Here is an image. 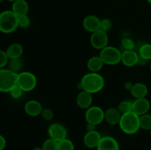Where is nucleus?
I'll use <instances>...</instances> for the list:
<instances>
[{"label":"nucleus","mask_w":151,"mask_h":150,"mask_svg":"<svg viewBox=\"0 0 151 150\" xmlns=\"http://www.w3.org/2000/svg\"><path fill=\"white\" fill-rule=\"evenodd\" d=\"M7 1H11V2H13V1H16V0H7Z\"/></svg>","instance_id":"nucleus-39"},{"label":"nucleus","mask_w":151,"mask_h":150,"mask_svg":"<svg viewBox=\"0 0 151 150\" xmlns=\"http://www.w3.org/2000/svg\"><path fill=\"white\" fill-rule=\"evenodd\" d=\"M43 107L41 103L37 100H29L24 104V111L28 116L35 117L41 114Z\"/></svg>","instance_id":"nucleus-13"},{"label":"nucleus","mask_w":151,"mask_h":150,"mask_svg":"<svg viewBox=\"0 0 151 150\" xmlns=\"http://www.w3.org/2000/svg\"><path fill=\"white\" fill-rule=\"evenodd\" d=\"M50 138L55 140L58 142L66 138L67 136V130L63 124L58 122L51 124L49 126L47 130Z\"/></svg>","instance_id":"nucleus-9"},{"label":"nucleus","mask_w":151,"mask_h":150,"mask_svg":"<svg viewBox=\"0 0 151 150\" xmlns=\"http://www.w3.org/2000/svg\"><path fill=\"white\" fill-rule=\"evenodd\" d=\"M11 10L18 16L27 15L29 11V4L26 0H16L13 2Z\"/></svg>","instance_id":"nucleus-18"},{"label":"nucleus","mask_w":151,"mask_h":150,"mask_svg":"<svg viewBox=\"0 0 151 150\" xmlns=\"http://www.w3.org/2000/svg\"><path fill=\"white\" fill-rule=\"evenodd\" d=\"M147 60H145V59L142 58L139 56V59H138V63H137V65H139V66H143V65H145L146 63H147Z\"/></svg>","instance_id":"nucleus-37"},{"label":"nucleus","mask_w":151,"mask_h":150,"mask_svg":"<svg viewBox=\"0 0 151 150\" xmlns=\"http://www.w3.org/2000/svg\"><path fill=\"white\" fill-rule=\"evenodd\" d=\"M85 119L87 123L97 126L105 119V111L98 106H91L86 111Z\"/></svg>","instance_id":"nucleus-7"},{"label":"nucleus","mask_w":151,"mask_h":150,"mask_svg":"<svg viewBox=\"0 0 151 150\" xmlns=\"http://www.w3.org/2000/svg\"><path fill=\"white\" fill-rule=\"evenodd\" d=\"M102 136L98 131H88L83 137V143L88 148H97L101 140Z\"/></svg>","instance_id":"nucleus-11"},{"label":"nucleus","mask_w":151,"mask_h":150,"mask_svg":"<svg viewBox=\"0 0 151 150\" xmlns=\"http://www.w3.org/2000/svg\"><path fill=\"white\" fill-rule=\"evenodd\" d=\"M9 69L13 71L15 73L19 74L22 72V69H23L24 63L23 60L21 58H16V59H10L8 62Z\"/></svg>","instance_id":"nucleus-22"},{"label":"nucleus","mask_w":151,"mask_h":150,"mask_svg":"<svg viewBox=\"0 0 151 150\" xmlns=\"http://www.w3.org/2000/svg\"><path fill=\"white\" fill-rule=\"evenodd\" d=\"M23 93V90H22L20 87L18 86V85H16V86H14L11 90H10L9 94H10V95L11 96V97H13V99H19L22 96Z\"/></svg>","instance_id":"nucleus-31"},{"label":"nucleus","mask_w":151,"mask_h":150,"mask_svg":"<svg viewBox=\"0 0 151 150\" xmlns=\"http://www.w3.org/2000/svg\"><path fill=\"white\" fill-rule=\"evenodd\" d=\"M6 53L9 60L10 59L21 58L24 53L23 46L19 43H14L10 44L6 50Z\"/></svg>","instance_id":"nucleus-20"},{"label":"nucleus","mask_w":151,"mask_h":150,"mask_svg":"<svg viewBox=\"0 0 151 150\" xmlns=\"http://www.w3.org/2000/svg\"><path fill=\"white\" fill-rule=\"evenodd\" d=\"M133 85H134V84H133L132 82H130V81H127V82L125 83V85H124V87H125V89L128 90V91H131Z\"/></svg>","instance_id":"nucleus-35"},{"label":"nucleus","mask_w":151,"mask_h":150,"mask_svg":"<svg viewBox=\"0 0 151 150\" xmlns=\"http://www.w3.org/2000/svg\"><path fill=\"white\" fill-rule=\"evenodd\" d=\"M97 150H119V146L117 141L113 137H102L97 147Z\"/></svg>","instance_id":"nucleus-16"},{"label":"nucleus","mask_w":151,"mask_h":150,"mask_svg":"<svg viewBox=\"0 0 151 150\" xmlns=\"http://www.w3.org/2000/svg\"><path fill=\"white\" fill-rule=\"evenodd\" d=\"M19 16L12 10H4L0 13V31L9 34L19 27Z\"/></svg>","instance_id":"nucleus-3"},{"label":"nucleus","mask_w":151,"mask_h":150,"mask_svg":"<svg viewBox=\"0 0 151 150\" xmlns=\"http://www.w3.org/2000/svg\"><path fill=\"white\" fill-rule=\"evenodd\" d=\"M95 126L96 125L92 124H90V123H87V125H86L87 131L95 130Z\"/></svg>","instance_id":"nucleus-36"},{"label":"nucleus","mask_w":151,"mask_h":150,"mask_svg":"<svg viewBox=\"0 0 151 150\" xmlns=\"http://www.w3.org/2000/svg\"><path fill=\"white\" fill-rule=\"evenodd\" d=\"M121 116H122V114L119 111L118 108H116V107H110L105 112V120L109 124L113 125V126L119 124Z\"/></svg>","instance_id":"nucleus-17"},{"label":"nucleus","mask_w":151,"mask_h":150,"mask_svg":"<svg viewBox=\"0 0 151 150\" xmlns=\"http://www.w3.org/2000/svg\"><path fill=\"white\" fill-rule=\"evenodd\" d=\"M150 69H151V60H150Z\"/></svg>","instance_id":"nucleus-41"},{"label":"nucleus","mask_w":151,"mask_h":150,"mask_svg":"<svg viewBox=\"0 0 151 150\" xmlns=\"http://www.w3.org/2000/svg\"><path fill=\"white\" fill-rule=\"evenodd\" d=\"M58 150H75V146L71 140L65 138L58 142Z\"/></svg>","instance_id":"nucleus-27"},{"label":"nucleus","mask_w":151,"mask_h":150,"mask_svg":"<svg viewBox=\"0 0 151 150\" xmlns=\"http://www.w3.org/2000/svg\"><path fill=\"white\" fill-rule=\"evenodd\" d=\"M131 95L135 99L144 98L146 97L148 93V88L145 84L142 82H137L133 85L131 91Z\"/></svg>","instance_id":"nucleus-19"},{"label":"nucleus","mask_w":151,"mask_h":150,"mask_svg":"<svg viewBox=\"0 0 151 150\" xmlns=\"http://www.w3.org/2000/svg\"><path fill=\"white\" fill-rule=\"evenodd\" d=\"M9 58L6 51L0 50V69H4V66L8 63Z\"/></svg>","instance_id":"nucleus-33"},{"label":"nucleus","mask_w":151,"mask_h":150,"mask_svg":"<svg viewBox=\"0 0 151 150\" xmlns=\"http://www.w3.org/2000/svg\"><path fill=\"white\" fill-rule=\"evenodd\" d=\"M105 85V79L102 75L96 72L86 74L80 82V87L90 94H96L101 91Z\"/></svg>","instance_id":"nucleus-1"},{"label":"nucleus","mask_w":151,"mask_h":150,"mask_svg":"<svg viewBox=\"0 0 151 150\" xmlns=\"http://www.w3.org/2000/svg\"><path fill=\"white\" fill-rule=\"evenodd\" d=\"M90 42L92 47L96 49H103V48L107 46L109 43V36L107 32L102 29H99L93 32L90 38Z\"/></svg>","instance_id":"nucleus-8"},{"label":"nucleus","mask_w":151,"mask_h":150,"mask_svg":"<svg viewBox=\"0 0 151 150\" xmlns=\"http://www.w3.org/2000/svg\"><path fill=\"white\" fill-rule=\"evenodd\" d=\"M92 102V94L87 92V91L82 90L77 96L76 103L80 108L87 110V109L91 107Z\"/></svg>","instance_id":"nucleus-15"},{"label":"nucleus","mask_w":151,"mask_h":150,"mask_svg":"<svg viewBox=\"0 0 151 150\" xmlns=\"http://www.w3.org/2000/svg\"><path fill=\"white\" fill-rule=\"evenodd\" d=\"M140 129L145 130H150L151 129V115L149 113L139 116Z\"/></svg>","instance_id":"nucleus-24"},{"label":"nucleus","mask_w":151,"mask_h":150,"mask_svg":"<svg viewBox=\"0 0 151 150\" xmlns=\"http://www.w3.org/2000/svg\"><path fill=\"white\" fill-rule=\"evenodd\" d=\"M18 74L9 69H0V92H10L17 85Z\"/></svg>","instance_id":"nucleus-4"},{"label":"nucleus","mask_w":151,"mask_h":150,"mask_svg":"<svg viewBox=\"0 0 151 150\" xmlns=\"http://www.w3.org/2000/svg\"><path fill=\"white\" fill-rule=\"evenodd\" d=\"M150 109V101L146 97L136 99L133 101L132 111L136 114L141 116L142 115L148 113Z\"/></svg>","instance_id":"nucleus-10"},{"label":"nucleus","mask_w":151,"mask_h":150,"mask_svg":"<svg viewBox=\"0 0 151 150\" xmlns=\"http://www.w3.org/2000/svg\"><path fill=\"white\" fill-rule=\"evenodd\" d=\"M121 46L125 50H134L136 46L134 40L130 38H124L121 40Z\"/></svg>","instance_id":"nucleus-28"},{"label":"nucleus","mask_w":151,"mask_h":150,"mask_svg":"<svg viewBox=\"0 0 151 150\" xmlns=\"http://www.w3.org/2000/svg\"><path fill=\"white\" fill-rule=\"evenodd\" d=\"M36 76L29 71H22L18 74L17 85L20 87L24 92L31 91L36 87Z\"/></svg>","instance_id":"nucleus-6"},{"label":"nucleus","mask_w":151,"mask_h":150,"mask_svg":"<svg viewBox=\"0 0 151 150\" xmlns=\"http://www.w3.org/2000/svg\"><path fill=\"white\" fill-rule=\"evenodd\" d=\"M41 117L46 121H51L54 118V113L50 108H43L41 114Z\"/></svg>","instance_id":"nucleus-32"},{"label":"nucleus","mask_w":151,"mask_h":150,"mask_svg":"<svg viewBox=\"0 0 151 150\" xmlns=\"http://www.w3.org/2000/svg\"><path fill=\"white\" fill-rule=\"evenodd\" d=\"M6 144H7V142H6L5 138L0 134V150H4L6 146Z\"/></svg>","instance_id":"nucleus-34"},{"label":"nucleus","mask_w":151,"mask_h":150,"mask_svg":"<svg viewBox=\"0 0 151 150\" xmlns=\"http://www.w3.org/2000/svg\"><path fill=\"white\" fill-rule=\"evenodd\" d=\"M139 54L134 50H124L121 56V62L127 67H133L137 65Z\"/></svg>","instance_id":"nucleus-14"},{"label":"nucleus","mask_w":151,"mask_h":150,"mask_svg":"<svg viewBox=\"0 0 151 150\" xmlns=\"http://www.w3.org/2000/svg\"><path fill=\"white\" fill-rule=\"evenodd\" d=\"M147 1L149 3V4H151V0H147Z\"/></svg>","instance_id":"nucleus-40"},{"label":"nucleus","mask_w":151,"mask_h":150,"mask_svg":"<svg viewBox=\"0 0 151 150\" xmlns=\"http://www.w3.org/2000/svg\"><path fill=\"white\" fill-rule=\"evenodd\" d=\"M150 135H151V129H150Z\"/></svg>","instance_id":"nucleus-43"},{"label":"nucleus","mask_w":151,"mask_h":150,"mask_svg":"<svg viewBox=\"0 0 151 150\" xmlns=\"http://www.w3.org/2000/svg\"><path fill=\"white\" fill-rule=\"evenodd\" d=\"M139 56L146 60H151V44H144L139 49Z\"/></svg>","instance_id":"nucleus-23"},{"label":"nucleus","mask_w":151,"mask_h":150,"mask_svg":"<svg viewBox=\"0 0 151 150\" xmlns=\"http://www.w3.org/2000/svg\"><path fill=\"white\" fill-rule=\"evenodd\" d=\"M100 56L104 64L114 66L121 62L122 52L116 47L107 46L100 50Z\"/></svg>","instance_id":"nucleus-5"},{"label":"nucleus","mask_w":151,"mask_h":150,"mask_svg":"<svg viewBox=\"0 0 151 150\" xmlns=\"http://www.w3.org/2000/svg\"><path fill=\"white\" fill-rule=\"evenodd\" d=\"M132 105L133 101H128V100H123L119 103L117 108L121 113V114L122 115L128 113V112L132 111Z\"/></svg>","instance_id":"nucleus-25"},{"label":"nucleus","mask_w":151,"mask_h":150,"mask_svg":"<svg viewBox=\"0 0 151 150\" xmlns=\"http://www.w3.org/2000/svg\"><path fill=\"white\" fill-rule=\"evenodd\" d=\"M18 22H19V26L21 28H27L30 24V19L27 15L19 16L18 18Z\"/></svg>","instance_id":"nucleus-29"},{"label":"nucleus","mask_w":151,"mask_h":150,"mask_svg":"<svg viewBox=\"0 0 151 150\" xmlns=\"http://www.w3.org/2000/svg\"><path fill=\"white\" fill-rule=\"evenodd\" d=\"M83 26L86 30L93 33L100 29V20L97 16L94 15H88L84 18Z\"/></svg>","instance_id":"nucleus-12"},{"label":"nucleus","mask_w":151,"mask_h":150,"mask_svg":"<svg viewBox=\"0 0 151 150\" xmlns=\"http://www.w3.org/2000/svg\"><path fill=\"white\" fill-rule=\"evenodd\" d=\"M119 126L124 133L128 135L136 134L140 129L139 116L133 111L122 114Z\"/></svg>","instance_id":"nucleus-2"},{"label":"nucleus","mask_w":151,"mask_h":150,"mask_svg":"<svg viewBox=\"0 0 151 150\" xmlns=\"http://www.w3.org/2000/svg\"><path fill=\"white\" fill-rule=\"evenodd\" d=\"M104 66V63L100 56H93L88 59L87 62V68L90 72L98 73Z\"/></svg>","instance_id":"nucleus-21"},{"label":"nucleus","mask_w":151,"mask_h":150,"mask_svg":"<svg viewBox=\"0 0 151 150\" xmlns=\"http://www.w3.org/2000/svg\"><path fill=\"white\" fill-rule=\"evenodd\" d=\"M1 1H2V0H0V3H1Z\"/></svg>","instance_id":"nucleus-42"},{"label":"nucleus","mask_w":151,"mask_h":150,"mask_svg":"<svg viewBox=\"0 0 151 150\" xmlns=\"http://www.w3.org/2000/svg\"><path fill=\"white\" fill-rule=\"evenodd\" d=\"M42 148L44 150H58V142L50 138L44 141L42 145Z\"/></svg>","instance_id":"nucleus-26"},{"label":"nucleus","mask_w":151,"mask_h":150,"mask_svg":"<svg viewBox=\"0 0 151 150\" xmlns=\"http://www.w3.org/2000/svg\"><path fill=\"white\" fill-rule=\"evenodd\" d=\"M112 24L111 20L109 19H103L100 20V29L105 31L107 32L108 31L110 30L112 28Z\"/></svg>","instance_id":"nucleus-30"},{"label":"nucleus","mask_w":151,"mask_h":150,"mask_svg":"<svg viewBox=\"0 0 151 150\" xmlns=\"http://www.w3.org/2000/svg\"><path fill=\"white\" fill-rule=\"evenodd\" d=\"M32 150H44V149H43L42 147H35V148H34Z\"/></svg>","instance_id":"nucleus-38"}]
</instances>
